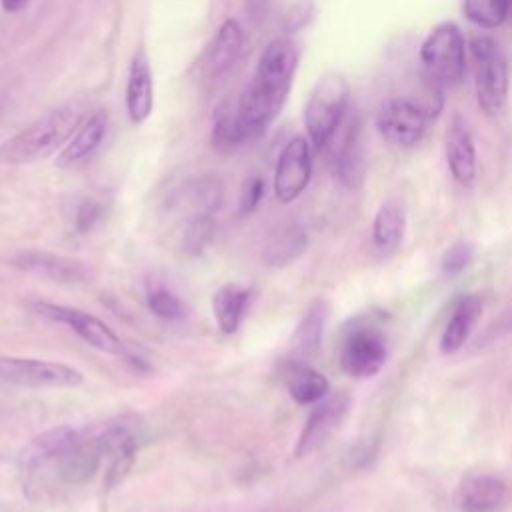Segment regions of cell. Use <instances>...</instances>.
Masks as SVG:
<instances>
[{"label":"cell","mask_w":512,"mask_h":512,"mask_svg":"<svg viewBox=\"0 0 512 512\" xmlns=\"http://www.w3.org/2000/svg\"><path fill=\"white\" fill-rule=\"evenodd\" d=\"M296 66L298 46L288 38H276L262 50L256 72L236 108L244 142L260 136L276 118L290 92Z\"/></svg>","instance_id":"cell-1"},{"label":"cell","mask_w":512,"mask_h":512,"mask_svg":"<svg viewBox=\"0 0 512 512\" xmlns=\"http://www.w3.org/2000/svg\"><path fill=\"white\" fill-rule=\"evenodd\" d=\"M84 122V106L62 104L0 144L2 164H30L62 150Z\"/></svg>","instance_id":"cell-2"},{"label":"cell","mask_w":512,"mask_h":512,"mask_svg":"<svg viewBox=\"0 0 512 512\" xmlns=\"http://www.w3.org/2000/svg\"><path fill=\"white\" fill-rule=\"evenodd\" d=\"M348 94V82L338 72H326L314 84L304 108V124L314 148H326L336 130L342 126Z\"/></svg>","instance_id":"cell-3"},{"label":"cell","mask_w":512,"mask_h":512,"mask_svg":"<svg viewBox=\"0 0 512 512\" xmlns=\"http://www.w3.org/2000/svg\"><path fill=\"white\" fill-rule=\"evenodd\" d=\"M386 358L388 338L374 318L358 316L344 328L338 360L348 376L370 378L382 370Z\"/></svg>","instance_id":"cell-4"},{"label":"cell","mask_w":512,"mask_h":512,"mask_svg":"<svg viewBox=\"0 0 512 512\" xmlns=\"http://www.w3.org/2000/svg\"><path fill=\"white\" fill-rule=\"evenodd\" d=\"M420 64L424 76L440 88L460 84L466 72V44L454 22H442L426 36L420 48Z\"/></svg>","instance_id":"cell-5"},{"label":"cell","mask_w":512,"mask_h":512,"mask_svg":"<svg viewBox=\"0 0 512 512\" xmlns=\"http://www.w3.org/2000/svg\"><path fill=\"white\" fill-rule=\"evenodd\" d=\"M468 48L478 104L488 116H496L502 112L508 94V66L504 52L490 36H474Z\"/></svg>","instance_id":"cell-6"},{"label":"cell","mask_w":512,"mask_h":512,"mask_svg":"<svg viewBox=\"0 0 512 512\" xmlns=\"http://www.w3.org/2000/svg\"><path fill=\"white\" fill-rule=\"evenodd\" d=\"M0 382L20 388H74L84 382V376L62 362L0 356Z\"/></svg>","instance_id":"cell-7"},{"label":"cell","mask_w":512,"mask_h":512,"mask_svg":"<svg viewBox=\"0 0 512 512\" xmlns=\"http://www.w3.org/2000/svg\"><path fill=\"white\" fill-rule=\"evenodd\" d=\"M428 120L430 114L416 100L394 98L378 110L376 128L392 146L412 148L424 138Z\"/></svg>","instance_id":"cell-8"},{"label":"cell","mask_w":512,"mask_h":512,"mask_svg":"<svg viewBox=\"0 0 512 512\" xmlns=\"http://www.w3.org/2000/svg\"><path fill=\"white\" fill-rule=\"evenodd\" d=\"M352 408V398L346 392H334L324 396L312 408L294 448L296 458H304L316 450H320L344 424L348 412Z\"/></svg>","instance_id":"cell-9"},{"label":"cell","mask_w":512,"mask_h":512,"mask_svg":"<svg viewBox=\"0 0 512 512\" xmlns=\"http://www.w3.org/2000/svg\"><path fill=\"white\" fill-rule=\"evenodd\" d=\"M32 306H34L36 314H40L46 320L68 326L86 344H90L92 348H96L100 352L116 354V356H122L126 352L120 338L102 320H98L96 316H92L84 310L62 306V304H52V302H34Z\"/></svg>","instance_id":"cell-10"},{"label":"cell","mask_w":512,"mask_h":512,"mask_svg":"<svg viewBox=\"0 0 512 512\" xmlns=\"http://www.w3.org/2000/svg\"><path fill=\"white\" fill-rule=\"evenodd\" d=\"M512 500L510 484L488 472L466 474L452 496L454 508L458 512H500Z\"/></svg>","instance_id":"cell-11"},{"label":"cell","mask_w":512,"mask_h":512,"mask_svg":"<svg viewBox=\"0 0 512 512\" xmlns=\"http://www.w3.org/2000/svg\"><path fill=\"white\" fill-rule=\"evenodd\" d=\"M312 176V156L310 144L304 136H294L282 150L276 172H274V192L284 204L296 200L308 186Z\"/></svg>","instance_id":"cell-12"},{"label":"cell","mask_w":512,"mask_h":512,"mask_svg":"<svg viewBox=\"0 0 512 512\" xmlns=\"http://www.w3.org/2000/svg\"><path fill=\"white\" fill-rule=\"evenodd\" d=\"M444 148L452 178L460 186H472L476 178V148L464 118L458 114H454L448 122Z\"/></svg>","instance_id":"cell-13"},{"label":"cell","mask_w":512,"mask_h":512,"mask_svg":"<svg viewBox=\"0 0 512 512\" xmlns=\"http://www.w3.org/2000/svg\"><path fill=\"white\" fill-rule=\"evenodd\" d=\"M242 50V28L236 20L228 18L222 22L210 44L200 58V72L206 80H218L224 76Z\"/></svg>","instance_id":"cell-14"},{"label":"cell","mask_w":512,"mask_h":512,"mask_svg":"<svg viewBox=\"0 0 512 512\" xmlns=\"http://www.w3.org/2000/svg\"><path fill=\"white\" fill-rule=\"evenodd\" d=\"M222 204H224V184L214 174H204L188 180L170 198V206L186 212V218L196 214L214 216L222 208Z\"/></svg>","instance_id":"cell-15"},{"label":"cell","mask_w":512,"mask_h":512,"mask_svg":"<svg viewBox=\"0 0 512 512\" xmlns=\"http://www.w3.org/2000/svg\"><path fill=\"white\" fill-rule=\"evenodd\" d=\"M12 264L20 270L56 282H80L88 276L84 262L42 250L18 252L12 256Z\"/></svg>","instance_id":"cell-16"},{"label":"cell","mask_w":512,"mask_h":512,"mask_svg":"<svg viewBox=\"0 0 512 512\" xmlns=\"http://www.w3.org/2000/svg\"><path fill=\"white\" fill-rule=\"evenodd\" d=\"M280 378L292 400L298 404H316L328 396L330 390V382L322 372L312 368L306 360L290 356L280 364Z\"/></svg>","instance_id":"cell-17"},{"label":"cell","mask_w":512,"mask_h":512,"mask_svg":"<svg viewBox=\"0 0 512 512\" xmlns=\"http://www.w3.org/2000/svg\"><path fill=\"white\" fill-rule=\"evenodd\" d=\"M482 308H484V302L480 294H464L454 302L450 318L442 328L440 342H438L442 354H454L464 346L476 322L480 320Z\"/></svg>","instance_id":"cell-18"},{"label":"cell","mask_w":512,"mask_h":512,"mask_svg":"<svg viewBox=\"0 0 512 512\" xmlns=\"http://www.w3.org/2000/svg\"><path fill=\"white\" fill-rule=\"evenodd\" d=\"M102 460H104L102 452L92 432L88 436L82 432V438L74 446H70L66 452H62L54 464H56L58 478L62 482L82 484L96 474Z\"/></svg>","instance_id":"cell-19"},{"label":"cell","mask_w":512,"mask_h":512,"mask_svg":"<svg viewBox=\"0 0 512 512\" xmlns=\"http://www.w3.org/2000/svg\"><path fill=\"white\" fill-rule=\"evenodd\" d=\"M82 438V432L70 426H58L46 430L30 440V444L22 452V468L26 472L38 470L48 462H56L62 452L74 446Z\"/></svg>","instance_id":"cell-20"},{"label":"cell","mask_w":512,"mask_h":512,"mask_svg":"<svg viewBox=\"0 0 512 512\" xmlns=\"http://www.w3.org/2000/svg\"><path fill=\"white\" fill-rule=\"evenodd\" d=\"M126 108L132 122H144L154 108V88L152 72L146 52L140 48L130 64L128 84H126Z\"/></svg>","instance_id":"cell-21"},{"label":"cell","mask_w":512,"mask_h":512,"mask_svg":"<svg viewBox=\"0 0 512 512\" xmlns=\"http://www.w3.org/2000/svg\"><path fill=\"white\" fill-rule=\"evenodd\" d=\"M328 312H330V306L322 298L314 300L308 306L306 314L302 316V320L298 322V326L292 332L290 358L308 360L310 356H314L320 350L324 326H326V320H328Z\"/></svg>","instance_id":"cell-22"},{"label":"cell","mask_w":512,"mask_h":512,"mask_svg":"<svg viewBox=\"0 0 512 512\" xmlns=\"http://www.w3.org/2000/svg\"><path fill=\"white\" fill-rule=\"evenodd\" d=\"M308 244V234L300 224H284L264 242L262 260L270 268H284L296 262Z\"/></svg>","instance_id":"cell-23"},{"label":"cell","mask_w":512,"mask_h":512,"mask_svg":"<svg viewBox=\"0 0 512 512\" xmlns=\"http://www.w3.org/2000/svg\"><path fill=\"white\" fill-rule=\"evenodd\" d=\"M404 230H406V212H404L402 204L394 198L386 200L374 216V224H372L374 248L382 256L396 252L398 246L402 244Z\"/></svg>","instance_id":"cell-24"},{"label":"cell","mask_w":512,"mask_h":512,"mask_svg":"<svg viewBox=\"0 0 512 512\" xmlns=\"http://www.w3.org/2000/svg\"><path fill=\"white\" fill-rule=\"evenodd\" d=\"M106 132V116L102 112H94L90 114L80 128L76 130V134L68 140V144L60 150L56 164L60 168H70L78 162H82L84 158H88L102 142Z\"/></svg>","instance_id":"cell-25"},{"label":"cell","mask_w":512,"mask_h":512,"mask_svg":"<svg viewBox=\"0 0 512 512\" xmlns=\"http://www.w3.org/2000/svg\"><path fill=\"white\" fill-rule=\"evenodd\" d=\"M250 290L240 284H224L212 296V312L224 334H234L244 318Z\"/></svg>","instance_id":"cell-26"},{"label":"cell","mask_w":512,"mask_h":512,"mask_svg":"<svg viewBox=\"0 0 512 512\" xmlns=\"http://www.w3.org/2000/svg\"><path fill=\"white\" fill-rule=\"evenodd\" d=\"M328 148H332L334 168H336L340 180L346 184H354L362 174V156H360V148H358L356 124L350 122L338 140L332 138L328 142Z\"/></svg>","instance_id":"cell-27"},{"label":"cell","mask_w":512,"mask_h":512,"mask_svg":"<svg viewBox=\"0 0 512 512\" xmlns=\"http://www.w3.org/2000/svg\"><path fill=\"white\" fill-rule=\"evenodd\" d=\"M216 222L210 214H196L184 220L182 232V250L188 256H200L214 240Z\"/></svg>","instance_id":"cell-28"},{"label":"cell","mask_w":512,"mask_h":512,"mask_svg":"<svg viewBox=\"0 0 512 512\" xmlns=\"http://www.w3.org/2000/svg\"><path fill=\"white\" fill-rule=\"evenodd\" d=\"M462 10L480 28H498L510 20L508 0H464Z\"/></svg>","instance_id":"cell-29"},{"label":"cell","mask_w":512,"mask_h":512,"mask_svg":"<svg viewBox=\"0 0 512 512\" xmlns=\"http://www.w3.org/2000/svg\"><path fill=\"white\" fill-rule=\"evenodd\" d=\"M212 144L218 152H230L244 144V138L238 128L236 110L228 102L218 106L214 114V128H212Z\"/></svg>","instance_id":"cell-30"},{"label":"cell","mask_w":512,"mask_h":512,"mask_svg":"<svg viewBox=\"0 0 512 512\" xmlns=\"http://www.w3.org/2000/svg\"><path fill=\"white\" fill-rule=\"evenodd\" d=\"M148 308L162 320H182L186 316L184 302L166 288H154L148 292Z\"/></svg>","instance_id":"cell-31"},{"label":"cell","mask_w":512,"mask_h":512,"mask_svg":"<svg viewBox=\"0 0 512 512\" xmlns=\"http://www.w3.org/2000/svg\"><path fill=\"white\" fill-rule=\"evenodd\" d=\"M104 214H106V206L102 200L86 198L78 204V208L74 212V228L80 234L92 232L104 220Z\"/></svg>","instance_id":"cell-32"},{"label":"cell","mask_w":512,"mask_h":512,"mask_svg":"<svg viewBox=\"0 0 512 512\" xmlns=\"http://www.w3.org/2000/svg\"><path fill=\"white\" fill-rule=\"evenodd\" d=\"M474 260V246L470 242H454L440 260V268L444 274H458L464 268H468Z\"/></svg>","instance_id":"cell-33"},{"label":"cell","mask_w":512,"mask_h":512,"mask_svg":"<svg viewBox=\"0 0 512 512\" xmlns=\"http://www.w3.org/2000/svg\"><path fill=\"white\" fill-rule=\"evenodd\" d=\"M264 196V180L260 176H252L250 180H246L242 194H240V214L246 216L250 212L256 210V206L260 204Z\"/></svg>","instance_id":"cell-34"},{"label":"cell","mask_w":512,"mask_h":512,"mask_svg":"<svg viewBox=\"0 0 512 512\" xmlns=\"http://www.w3.org/2000/svg\"><path fill=\"white\" fill-rule=\"evenodd\" d=\"M0 2H2V8L6 12H18V10H22L26 6L28 0H0Z\"/></svg>","instance_id":"cell-35"},{"label":"cell","mask_w":512,"mask_h":512,"mask_svg":"<svg viewBox=\"0 0 512 512\" xmlns=\"http://www.w3.org/2000/svg\"><path fill=\"white\" fill-rule=\"evenodd\" d=\"M508 4H510V20H512V0H508Z\"/></svg>","instance_id":"cell-36"}]
</instances>
